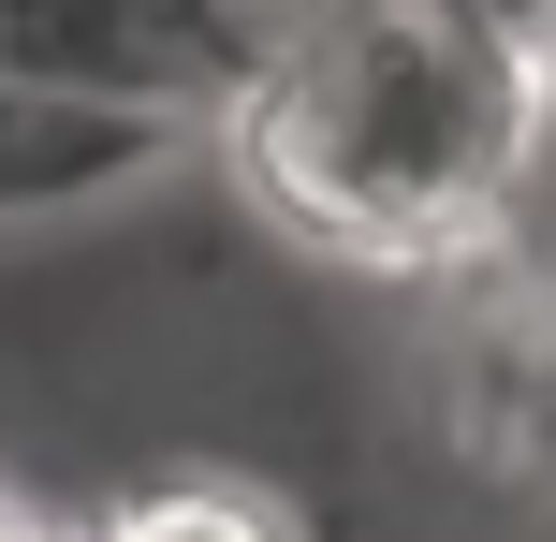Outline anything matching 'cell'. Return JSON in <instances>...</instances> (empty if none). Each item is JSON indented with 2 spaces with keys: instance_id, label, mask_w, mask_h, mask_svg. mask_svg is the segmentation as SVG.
<instances>
[{
  "instance_id": "obj_3",
  "label": "cell",
  "mask_w": 556,
  "mask_h": 542,
  "mask_svg": "<svg viewBox=\"0 0 556 542\" xmlns=\"http://www.w3.org/2000/svg\"><path fill=\"white\" fill-rule=\"evenodd\" d=\"M88 542H293V514L250 484H147L132 514H103Z\"/></svg>"
},
{
  "instance_id": "obj_1",
  "label": "cell",
  "mask_w": 556,
  "mask_h": 542,
  "mask_svg": "<svg viewBox=\"0 0 556 542\" xmlns=\"http://www.w3.org/2000/svg\"><path fill=\"white\" fill-rule=\"evenodd\" d=\"M556 103V15L483 0H337L278 15L220 147L278 235L337 264H454L513 220Z\"/></svg>"
},
{
  "instance_id": "obj_2",
  "label": "cell",
  "mask_w": 556,
  "mask_h": 542,
  "mask_svg": "<svg viewBox=\"0 0 556 542\" xmlns=\"http://www.w3.org/2000/svg\"><path fill=\"white\" fill-rule=\"evenodd\" d=\"M278 15H176V0H0V103H59L88 133H147L162 103L235 117Z\"/></svg>"
}]
</instances>
